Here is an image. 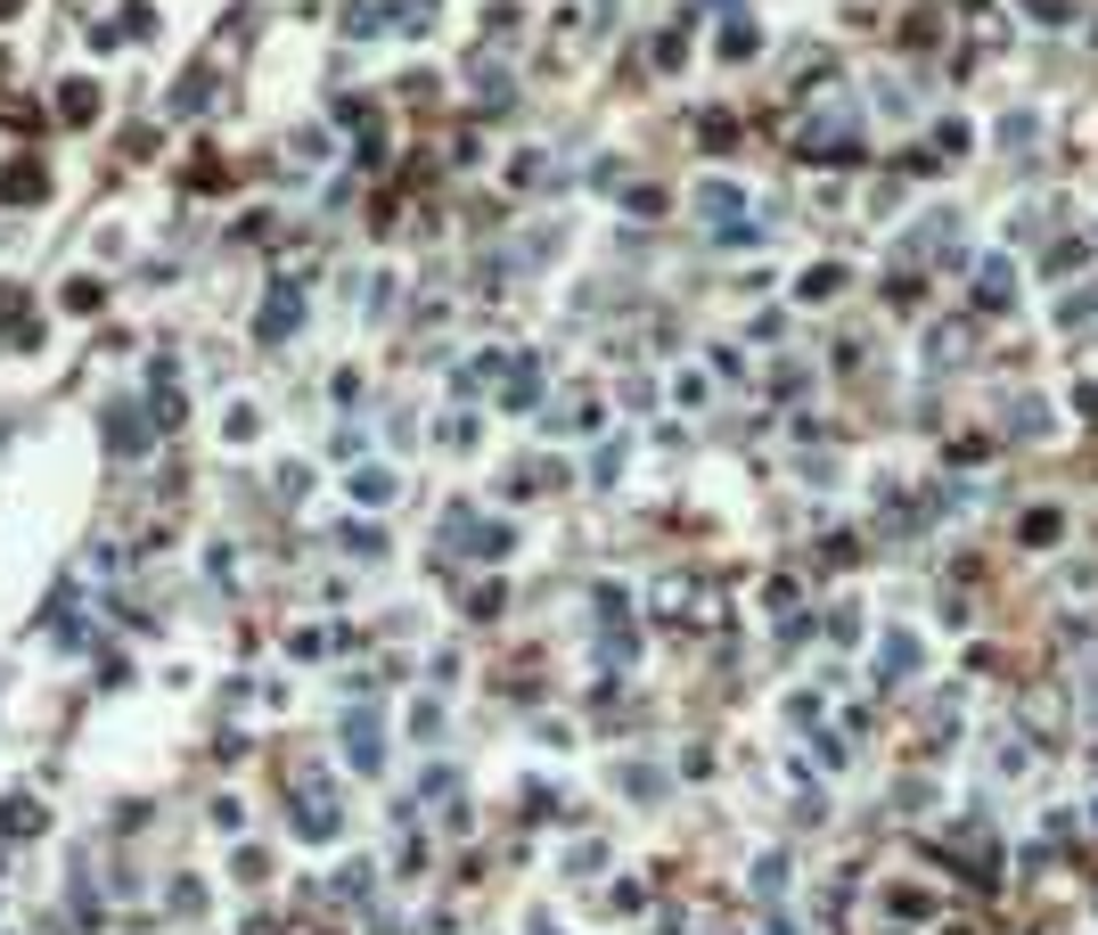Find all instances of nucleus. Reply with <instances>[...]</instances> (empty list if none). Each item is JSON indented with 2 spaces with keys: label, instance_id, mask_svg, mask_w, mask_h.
<instances>
[{
  "label": "nucleus",
  "instance_id": "nucleus-8",
  "mask_svg": "<svg viewBox=\"0 0 1098 935\" xmlns=\"http://www.w3.org/2000/svg\"><path fill=\"white\" fill-rule=\"evenodd\" d=\"M1090 821H1098V804H1090Z\"/></svg>",
  "mask_w": 1098,
  "mask_h": 935
},
{
  "label": "nucleus",
  "instance_id": "nucleus-1",
  "mask_svg": "<svg viewBox=\"0 0 1098 935\" xmlns=\"http://www.w3.org/2000/svg\"><path fill=\"white\" fill-rule=\"evenodd\" d=\"M877 673L885 681H911L918 673V632H885L877 640Z\"/></svg>",
  "mask_w": 1098,
  "mask_h": 935
},
{
  "label": "nucleus",
  "instance_id": "nucleus-4",
  "mask_svg": "<svg viewBox=\"0 0 1098 935\" xmlns=\"http://www.w3.org/2000/svg\"><path fill=\"white\" fill-rule=\"evenodd\" d=\"M836 287H844V272H836V263H812V272H804V304H828Z\"/></svg>",
  "mask_w": 1098,
  "mask_h": 935
},
{
  "label": "nucleus",
  "instance_id": "nucleus-6",
  "mask_svg": "<svg viewBox=\"0 0 1098 935\" xmlns=\"http://www.w3.org/2000/svg\"><path fill=\"white\" fill-rule=\"evenodd\" d=\"M1074 410H1082V419H1098V386H1090V378L1074 386Z\"/></svg>",
  "mask_w": 1098,
  "mask_h": 935
},
{
  "label": "nucleus",
  "instance_id": "nucleus-7",
  "mask_svg": "<svg viewBox=\"0 0 1098 935\" xmlns=\"http://www.w3.org/2000/svg\"><path fill=\"white\" fill-rule=\"evenodd\" d=\"M935 935H976V919H943Z\"/></svg>",
  "mask_w": 1098,
  "mask_h": 935
},
{
  "label": "nucleus",
  "instance_id": "nucleus-5",
  "mask_svg": "<svg viewBox=\"0 0 1098 935\" xmlns=\"http://www.w3.org/2000/svg\"><path fill=\"white\" fill-rule=\"evenodd\" d=\"M1025 542H1058V509H1033L1025 517Z\"/></svg>",
  "mask_w": 1098,
  "mask_h": 935
},
{
  "label": "nucleus",
  "instance_id": "nucleus-3",
  "mask_svg": "<svg viewBox=\"0 0 1098 935\" xmlns=\"http://www.w3.org/2000/svg\"><path fill=\"white\" fill-rule=\"evenodd\" d=\"M935 903L943 895H926V886H885V911H894V919H935Z\"/></svg>",
  "mask_w": 1098,
  "mask_h": 935
},
{
  "label": "nucleus",
  "instance_id": "nucleus-2",
  "mask_svg": "<svg viewBox=\"0 0 1098 935\" xmlns=\"http://www.w3.org/2000/svg\"><path fill=\"white\" fill-rule=\"evenodd\" d=\"M1008 296H1017V272H1008V255H992L984 272H976V304H984V312H1000Z\"/></svg>",
  "mask_w": 1098,
  "mask_h": 935
}]
</instances>
